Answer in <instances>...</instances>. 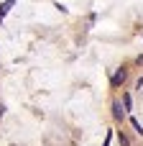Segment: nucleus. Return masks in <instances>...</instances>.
<instances>
[{
    "mask_svg": "<svg viewBox=\"0 0 143 146\" xmlns=\"http://www.w3.org/2000/svg\"><path fill=\"white\" fill-rule=\"evenodd\" d=\"M110 108H113V118H115L118 123H120V121H125V115H128V113H125V108H123V103H120V100H113V105H110Z\"/></svg>",
    "mask_w": 143,
    "mask_h": 146,
    "instance_id": "f03ea898",
    "label": "nucleus"
},
{
    "mask_svg": "<svg viewBox=\"0 0 143 146\" xmlns=\"http://www.w3.org/2000/svg\"><path fill=\"white\" fill-rule=\"evenodd\" d=\"M125 80H128V69H125V67H118V69H115V74L110 77V87H113V90H118V87H123V85H125Z\"/></svg>",
    "mask_w": 143,
    "mask_h": 146,
    "instance_id": "f257e3e1",
    "label": "nucleus"
},
{
    "mask_svg": "<svg viewBox=\"0 0 143 146\" xmlns=\"http://www.w3.org/2000/svg\"><path fill=\"white\" fill-rule=\"evenodd\" d=\"M110 141H113V128H110V131H107V139H105V141H102V146H110Z\"/></svg>",
    "mask_w": 143,
    "mask_h": 146,
    "instance_id": "0eeeda50",
    "label": "nucleus"
},
{
    "mask_svg": "<svg viewBox=\"0 0 143 146\" xmlns=\"http://www.w3.org/2000/svg\"><path fill=\"white\" fill-rule=\"evenodd\" d=\"M130 126H133V131H136L138 136H143V126H141V121H138V118H130Z\"/></svg>",
    "mask_w": 143,
    "mask_h": 146,
    "instance_id": "39448f33",
    "label": "nucleus"
},
{
    "mask_svg": "<svg viewBox=\"0 0 143 146\" xmlns=\"http://www.w3.org/2000/svg\"><path fill=\"white\" fill-rule=\"evenodd\" d=\"M123 108H125V113L133 110V98H130V92H123Z\"/></svg>",
    "mask_w": 143,
    "mask_h": 146,
    "instance_id": "7ed1b4c3",
    "label": "nucleus"
},
{
    "mask_svg": "<svg viewBox=\"0 0 143 146\" xmlns=\"http://www.w3.org/2000/svg\"><path fill=\"white\" fill-rule=\"evenodd\" d=\"M13 5H15V0H5V3H0V18H5V13H8Z\"/></svg>",
    "mask_w": 143,
    "mask_h": 146,
    "instance_id": "20e7f679",
    "label": "nucleus"
},
{
    "mask_svg": "<svg viewBox=\"0 0 143 146\" xmlns=\"http://www.w3.org/2000/svg\"><path fill=\"white\" fill-rule=\"evenodd\" d=\"M3 113H5V105H3V103H0V118H3Z\"/></svg>",
    "mask_w": 143,
    "mask_h": 146,
    "instance_id": "6e6552de",
    "label": "nucleus"
},
{
    "mask_svg": "<svg viewBox=\"0 0 143 146\" xmlns=\"http://www.w3.org/2000/svg\"><path fill=\"white\" fill-rule=\"evenodd\" d=\"M118 141H120V146H130V139H128L125 133H120V136H118Z\"/></svg>",
    "mask_w": 143,
    "mask_h": 146,
    "instance_id": "423d86ee",
    "label": "nucleus"
}]
</instances>
